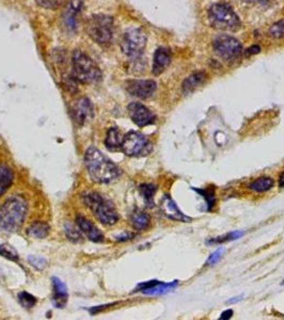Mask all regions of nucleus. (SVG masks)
I'll return each mask as SVG.
<instances>
[{
	"instance_id": "nucleus-14",
	"label": "nucleus",
	"mask_w": 284,
	"mask_h": 320,
	"mask_svg": "<svg viewBox=\"0 0 284 320\" xmlns=\"http://www.w3.org/2000/svg\"><path fill=\"white\" fill-rule=\"evenodd\" d=\"M160 210L170 220L185 223L191 221V218L187 217L185 213L182 212L178 205H176V203L168 194L164 195L162 201H160Z\"/></svg>"
},
{
	"instance_id": "nucleus-5",
	"label": "nucleus",
	"mask_w": 284,
	"mask_h": 320,
	"mask_svg": "<svg viewBox=\"0 0 284 320\" xmlns=\"http://www.w3.org/2000/svg\"><path fill=\"white\" fill-rule=\"evenodd\" d=\"M87 33L100 45H107L114 37V18L109 15L95 14L87 20Z\"/></svg>"
},
{
	"instance_id": "nucleus-23",
	"label": "nucleus",
	"mask_w": 284,
	"mask_h": 320,
	"mask_svg": "<svg viewBox=\"0 0 284 320\" xmlns=\"http://www.w3.org/2000/svg\"><path fill=\"white\" fill-rule=\"evenodd\" d=\"M13 179L12 170L4 164L0 165V197L9 190L11 185L13 184Z\"/></svg>"
},
{
	"instance_id": "nucleus-29",
	"label": "nucleus",
	"mask_w": 284,
	"mask_h": 320,
	"mask_svg": "<svg viewBox=\"0 0 284 320\" xmlns=\"http://www.w3.org/2000/svg\"><path fill=\"white\" fill-rule=\"evenodd\" d=\"M18 301L21 304V306L30 309L35 305L36 299L32 295H30L29 292L23 291V292L18 293Z\"/></svg>"
},
{
	"instance_id": "nucleus-28",
	"label": "nucleus",
	"mask_w": 284,
	"mask_h": 320,
	"mask_svg": "<svg viewBox=\"0 0 284 320\" xmlns=\"http://www.w3.org/2000/svg\"><path fill=\"white\" fill-rule=\"evenodd\" d=\"M0 255H1L2 257L12 261H18L19 259V255L17 253V251H16L12 245H10L8 243L0 244Z\"/></svg>"
},
{
	"instance_id": "nucleus-1",
	"label": "nucleus",
	"mask_w": 284,
	"mask_h": 320,
	"mask_svg": "<svg viewBox=\"0 0 284 320\" xmlns=\"http://www.w3.org/2000/svg\"><path fill=\"white\" fill-rule=\"evenodd\" d=\"M84 160L89 176L95 183L110 184L120 177V168L96 147L88 148Z\"/></svg>"
},
{
	"instance_id": "nucleus-17",
	"label": "nucleus",
	"mask_w": 284,
	"mask_h": 320,
	"mask_svg": "<svg viewBox=\"0 0 284 320\" xmlns=\"http://www.w3.org/2000/svg\"><path fill=\"white\" fill-rule=\"evenodd\" d=\"M171 51L166 47H159L154 53L152 72L155 76H158L166 71L171 63Z\"/></svg>"
},
{
	"instance_id": "nucleus-27",
	"label": "nucleus",
	"mask_w": 284,
	"mask_h": 320,
	"mask_svg": "<svg viewBox=\"0 0 284 320\" xmlns=\"http://www.w3.org/2000/svg\"><path fill=\"white\" fill-rule=\"evenodd\" d=\"M243 236H244V232L234 231V232L223 235V236H218L216 238H212L210 240H207L206 243L207 244H220V243L232 241V240H237V239H239L240 237H243Z\"/></svg>"
},
{
	"instance_id": "nucleus-22",
	"label": "nucleus",
	"mask_w": 284,
	"mask_h": 320,
	"mask_svg": "<svg viewBox=\"0 0 284 320\" xmlns=\"http://www.w3.org/2000/svg\"><path fill=\"white\" fill-rule=\"evenodd\" d=\"M50 232V226L47 223L42 221H35L27 229V233L30 237L36 239H44Z\"/></svg>"
},
{
	"instance_id": "nucleus-26",
	"label": "nucleus",
	"mask_w": 284,
	"mask_h": 320,
	"mask_svg": "<svg viewBox=\"0 0 284 320\" xmlns=\"http://www.w3.org/2000/svg\"><path fill=\"white\" fill-rule=\"evenodd\" d=\"M192 190L196 191L198 194H200L203 199L205 200L206 204V211H211L214 206L216 204V195H215V189L214 188H206V189H198L192 188Z\"/></svg>"
},
{
	"instance_id": "nucleus-3",
	"label": "nucleus",
	"mask_w": 284,
	"mask_h": 320,
	"mask_svg": "<svg viewBox=\"0 0 284 320\" xmlns=\"http://www.w3.org/2000/svg\"><path fill=\"white\" fill-rule=\"evenodd\" d=\"M72 76L82 83H98L101 79V72L98 64L88 55L75 50L72 55Z\"/></svg>"
},
{
	"instance_id": "nucleus-38",
	"label": "nucleus",
	"mask_w": 284,
	"mask_h": 320,
	"mask_svg": "<svg viewBox=\"0 0 284 320\" xmlns=\"http://www.w3.org/2000/svg\"><path fill=\"white\" fill-rule=\"evenodd\" d=\"M279 187L280 188H284V171L281 173L279 177Z\"/></svg>"
},
{
	"instance_id": "nucleus-36",
	"label": "nucleus",
	"mask_w": 284,
	"mask_h": 320,
	"mask_svg": "<svg viewBox=\"0 0 284 320\" xmlns=\"http://www.w3.org/2000/svg\"><path fill=\"white\" fill-rule=\"evenodd\" d=\"M134 237V235L131 233H124L120 235V236L117 237V240H119V241H126V240H130Z\"/></svg>"
},
{
	"instance_id": "nucleus-33",
	"label": "nucleus",
	"mask_w": 284,
	"mask_h": 320,
	"mask_svg": "<svg viewBox=\"0 0 284 320\" xmlns=\"http://www.w3.org/2000/svg\"><path fill=\"white\" fill-rule=\"evenodd\" d=\"M223 253H224V249H222V248L216 250L215 252L212 253L210 257L207 258L206 265H208V266H214V265H216L217 263H219V260L221 259Z\"/></svg>"
},
{
	"instance_id": "nucleus-30",
	"label": "nucleus",
	"mask_w": 284,
	"mask_h": 320,
	"mask_svg": "<svg viewBox=\"0 0 284 320\" xmlns=\"http://www.w3.org/2000/svg\"><path fill=\"white\" fill-rule=\"evenodd\" d=\"M269 34L274 39H282L284 37V19L277 21L270 27Z\"/></svg>"
},
{
	"instance_id": "nucleus-20",
	"label": "nucleus",
	"mask_w": 284,
	"mask_h": 320,
	"mask_svg": "<svg viewBox=\"0 0 284 320\" xmlns=\"http://www.w3.org/2000/svg\"><path fill=\"white\" fill-rule=\"evenodd\" d=\"M123 137L120 129L117 127H111L107 131L106 139H105V146L107 147L108 151L116 152L121 149L122 142H123Z\"/></svg>"
},
{
	"instance_id": "nucleus-32",
	"label": "nucleus",
	"mask_w": 284,
	"mask_h": 320,
	"mask_svg": "<svg viewBox=\"0 0 284 320\" xmlns=\"http://www.w3.org/2000/svg\"><path fill=\"white\" fill-rule=\"evenodd\" d=\"M64 1H66V0H35V2L39 7L47 10H55L60 7Z\"/></svg>"
},
{
	"instance_id": "nucleus-12",
	"label": "nucleus",
	"mask_w": 284,
	"mask_h": 320,
	"mask_svg": "<svg viewBox=\"0 0 284 320\" xmlns=\"http://www.w3.org/2000/svg\"><path fill=\"white\" fill-rule=\"evenodd\" d=\"M179 282L173 281L170 283H163L159 281H149L142 284H139L137 291H141L144 295L150 296H158V295H166L170 291L174 290L178 287Z\"/></svg>"
},
{
	"instance_id": "nucleus-31",
	"label": "nucleus",
	"mask_w": 284,
	"mask_h": 320,
	"mask_svg": "<svg viewBox=\"0 0 284 320\" xmlns=\"http://www.w3.org/2000/svg\"><path fill=\"white\" fill-rule=\"evenodd\" d=\"M64 232H66L67 237L73 242H80L83 240L82 234H80L79 231H77L73 225H66V227H64Z\"/></svg>"
},
{
	"instance_id": "nucleus-35",
	"label": "nucleus",
	"mask_w": 284,
	"mask_h": 320,
	"mask_svg": "<svg viewBox=\"0 0 284 320\" xmlns=\"http://www.w3.org/2000/svg\"><path fill=\"white\" fill-rule=\"evenodd\" d=\"M261 50V48L260 46L258 45H253V46H251L250 48H248L247 51H246V55L247 56H251V55H255V53H259Z\"/></svg>"
},
{
	"instance_id": "nucleus-15",
	"label": "nucleus",
	"mask_w": 284,
	"mask_h": 320,
	"mask_svg": "<svg viewBox=\"0 0 284 320\" xmlns=\"http://www.w3.org/2000/svg\"><path fill=\"white\" fill-rule=\"evenodd\" d=\"M84 8V0H71L63 14V24L68 31H75L78 26V18Z\"/></svg>"
},
{
	"instance_id": "nucleus-11",
	"label": "nucleus",
	"mask_w": 284,
	"mask_h": 320,
	"mask_svg": "<svg viewBox=\"0 0 284 320\" xmlns=\"http://www.w3.org/2000/svg\"><path fill=\"white\" fill-rule=\"evenodd\" d=\"M127 110L131 120L139 127L154 124L156 121V115L141 103H136V101L131 103L127 107Z\"/></svg>"
},
{
	"instance_id": "nucleus-8",
	"label": "nucleus",
	"mask_w": 284,
	"mask_h": 320,
	"mask_svg": "<svg viewBox=\"0 0 284 320\" xmlns=\"http://www.w3.org/2000/svg\"><path fill=\"white\" fill-rule=\"evenodd\" d=\"M147 45V34L140 28H131L123 34L121 49L130 59H138Z\"/></svg>"
},
{
	"instance_id": "nucleus-13",
	"label": "nucleus",
	"mask_w": 284,
	"mask_h": 320,
	"mask_svg": "<svg viewBox=\"0 0 284 320\" xmlns=\"http://www.w3.org/2000/svg\"><path fill=\"white\" fill-rule=\"evenodd\" d=\"M73 116L78 125H84L94 116V108L90 99L82 97L75 103L73 107Z\"/></svg>"
},
{
	"instance_id": "nucleus-21",
	"label": "nucleus",
	"mask_w": 284,
	"mask_h": 320,
	"mask_svg": "<svg viewBox=\"0 0 284 320\" xmlns=\"http://www.w3.org/2000/svg\"><path fill=\"white\" fill-rule=\"evenodd\" d=\"M131 223L133 227L137 231H144L151 223V218L146 211L141 209H136L131 216Z\"/></svg>"
},
{
	"instance_id": "nucleus-6",
	"label": "nucleus",
	"mask_w": 284,
	"mask_h": 320,
	"mask_svg": "<svg viewBox=\"0 0 284 320\" xmlns=\"http://www.w3.org/2000/svg\"><path fill=\"white\" fill-rule=\"evenodd\" d=\"M208 19L213 27L222 30H237L240 20L233 9L226 3L213 4L208 10Z\"/></svg>"
},
{
	"instance_id": "nucleus-19",
	"label": "nucleus",
	"mask_w": 284,
	"mask_h": 320,
	"mask_svg": "<svg viewBox=\"0 0 284 320\" xmlns=\"http://www.w3.org/2000/svg\"><path fill=\"white\" fill-rule=\"evenodd\" d=\"M205 79H206L205 72L200 71V72L192 73L184 80L183 83H182V92H183L185 95L192 93L197 88H199L201 84L204 83Z\"/></svg>"
},
{
	"instance_id": "nucleus-24",
	"label": "nucleus",
	"mask_w": 284,
	"mask_h": 320,
	"mask_svg": "<svg viewBox=\"0 0 284 320\" xmlns=\"http://www.w3.org/2000/svg\"><path fill=\"white\" fill-rule=\"evenodd\" d=\"M274 185H275L274 179L271 177L264 176V177H260L252 181V183L249 185V189L254 192H258V193H263V192L269 191L272 187H274Z\"/></svg>"
},
{
	"instance_id": "nucleus-16",
	"label": "nucleus",
	"mask_w": 284,
	"mask_h": 320,
	"mask_svg": "<svg viewBox=\"0 0 284 320\" xmlns=\"http://www.w3.org/2000/svg\"><path fill=\"white\" fill-rule=\"evenodd\" d=\"M76 224L80 232L84 234V236L89 240L93 242H103L104 241V235L100 229L96 227L94 224L88 220L87 218L84 216H77L76 217Z\"/></svg>"
},
{
	"instance_id": "nucleus-25",
	"label": "nucleus",
	"mask_w": 284,
	"mask_h": 320,
	"mask_svg": "<svg viewBox=\"0 0 284 320\" xmlns=\"http://www.w3.org/2000/svg\"><path fill=\"white\" fill-rule=\"evenodd\" d=\"M157 191V187L154 184H142L139 186V192L149 207L154 206V195Z\"/></svg>"
},
{
	"instance_id": "nucleus-34",
	"label": "nucleus",
	"mask_w": 284,
	"mask_h": 320,
	"mask_svg": "<svg viewBox=\"0 0 284 320\" xmlns=\"http://www.w3.org/2000/svg\"><path fill=\"white\" fill-rule=\"evenodd\" d=\"M29 261L32 266H34L39 269H43L46 266L45 259H43L41 257H36V256H30Z\"/></svg>"
},
{
	"instance_id": "nucleus-4",
	"label": "nucleus",
	"mask_w": 284,
	"mask_h": 320,
	"mask_svg": "<svg viewBox=\"0 0 284 320\" xmlns=\"http://www.w3.org/2000/svg\"><path fill=\"white\" fill-rule=\"evenodd\" d=\"M83 201L85 206L93 212L96 219L104 225H114L119 221V213L115 205L98 192L84 193L83 195Z\"/></svg>"
},
{
	"instance_id": "nucleus-40",
	"label": "nucleus",
	"mask_w": 284,
	"mask_h": 320,
	"mask_svg": "<svg viewBox=\"0 0 284 320\" xmlns=\"http://www.w3.org/2000/svg\"><path fill=\"white\" fill-rule=\"evenodd\" d=\"M282 284H284V281H283V283H282Z\"/></svg>"
},
{
	"instance_id": "nucleus-37",
	"label": "nucleus",
	"mask_w": 284,
	"mask_h": 320,
	"mask_svg": "<svg viewBox=\"0 0 284 320\" xmlns=\"http://www.w3.org/2000/svg\"><path fill=\"white\" fill-rule=\"evenodd\" d=\"M233 309H227V311H224L222 314H221V316H220V319H224V320H228L230 318H232L233 316Z\"/></svg>"
},
{
	"instance_id": "nucleus-18",
	"label": "nucleus",
	"mask_w": 284,
	"mask_h": 320,
	"mask_svg": "<svg viewBox=\"0 0 284 320\" xmlns=\"http://www.w3.org/2000/svg\"><path fill=\"white\" fill-rule=\"evenodd\" d=\"M52 303L58 308H63L67 305L68 292L66 284L59 279V277H52Z\"/></svg>"
},
{
	"instance_id": "nucleus-10",
	"label": "nucleus",
	"mask_w": 284,
	"mask_h": 320,
	"mask_svg": "<svg viewBox=\"0 0 284 320\" xmlns=\"http://www.w3.org/2000/svg\"><path fill=\"white\" fill-rule=\"evenodd\" d=\"M126 90L132 96L148 99L152 97L154 93L157 90V83L152 79H144V80H130L126 83Z\"/></svg>"
},
{
	"instance_id": "nucleus-9",
	"label": "nucleus",
	"mask_w": 284,
	"mask_h": 320,
	"mask_svg": "<svg viewBox=\"0 0 284 320\" xmlns=\"http://www.w3.org/2000/svg\"><path fill=\"white\" fill-rule=\"evenodd\" d=\"M213 45L214 50H215L217 55L228 62H233L236 60L242 55L243 51V47L239 41L228 34H221L217 36L214 40Z\"/></svg>"
},
{
	"instance_id": "nucleus-7",
	"label": "nucleus",
	"mask_w": 284,
	"mask_h": 320,
	"mask_svg": "<svg viewBox=\"0 0 284 320\" xmlns=\"http://www.w3.org/2000/svg\"><path fill=\"white\" fill-rule=\"evenodd\" d=\"M153 145L149 139L141 132L130 131L123 137L121 151L126 156L142 157L152 152Z\"/></svg>"
},
{
	"instance_id": "nucleus-2",
	"label": "nucleus",
	"mask_w": 284,
	"mask_h": 320,
	"mask_svg": "<svg viewBox=\"0 0 284 320\" xmlns=\"http://www.w3.org/2000/svg\"><path fill=\"white\" fill-rule=\"evenodd\" d=\"M28 212L27 202L19 195L11 196L0 207V228L4 232H17Z\"/></svg>"
},
{
	"instance_id": "nucleus-39",
	"label": "nucleus",
	"mask_w": 284,
	"mask_h": 320,
	"mask_svg": "<svg viewBox=\"0 0 284 320\" xmlns=\"http://www.w3.org/2000/svg\"><path fill=\"white\" fill-rule=\"evenodd\" d=\"M240 298H242V297H236V298H232V299H231V300H229V301H228V303H229V304H232V303H236V302H238V301H240V300H242V299H240Z\"/></svg>"
}]
</instances>
